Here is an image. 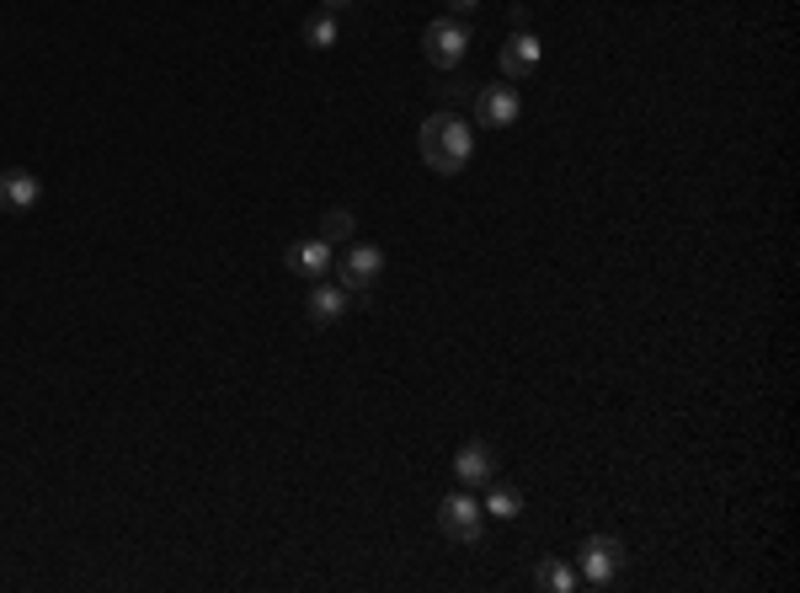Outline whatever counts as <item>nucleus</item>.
Returning a JSON list of instances; mask_svg holds the SVG:
<instances>
[{
	"mask_svg": "<svg viewBox=\"0 0 800 593\" xmlns=\"http://www.w3.org/2000/svg\"><path fill=\"white\" fill-rule=\"evenodd\" d=\"M417 150L437 177H459L475 155V129L459 113H428V124L417 134Z\"/></svg>",
	"mask_w": 800,
	"mask_h": 593,
	"instance_id": "1",
	"label": "nucleus"
},
{
	"mask_svg": "<svg viewBox=\"0 0 800 593\" xmlns=\"http://www.w3.org/2000/svg\"><path fill=\"white\" fill-rule=\"evenodd\" d=\"M437 529H443L448 540H459V545H475V540L486 534V508H481V497H475L470 487L448 492V497L437 503Z\"/></svg>",
	"mask_w": 800,
	"mask_h": 593,
	"instance_id": "2",
	"label": "nucleus"
},
{
	"mask_svg": "<svg viewBox=\"0 0 800 593\" xmlns=\"http://www.w3.org/2000/svg\"><path fill=\"white\" fill-rule=\"evenodd\" d=\"M624 567H630L624 540H614V534H593V540L582 545V567H576V578L593 583V589H614Z\"/></svg>",
	"mask_w": 800,
	"mask_h": 593,
	"instance_id": "3",
	"label": "nucleus"
},
{
	"mask_svg": "<svg viewBox=\"0 0 800 593\" xmlns=\"http://www.w3.org/2000/svg\"><path fill=\"white\" fill-rule=\"evenodd\" d=\"M422 54H428L432 70H459L465 65V54H470V27H465L459 16H437V22H428V33H422Z\"/></svg>",
	"mask_w": 800,
	"mask_h": 593,
	"instance_id": "4",
	"label": "nucleus"
},
{
	"mask_svg": "<svg viewBox=\"0 0 800 593\" xmlns=\"http://www.w3.org/2000/svg\"><path fill=\"white\" fill-rule=\"evenodd\" d=\"M379 273H384V252L379 247H347L342 257H336V278H342V289L347 294H369L373 283H379Z\"/></svg>",
	"mask_w": 800,
	"mask_h": 593,
	"instance_id": "5",
	"label": "nucleus"
},
{
	"mask_svg": "<svg viewBox=\"0 0 800 593\" xmlns=\"http://www.w3.org/2000/svg\"><path fill=\"white\" fill-rule=\"evenodd\" d=\"M539 60H545V43H539L529 27H512L507 43H501V54H496V65H501L507 80H529V75L539 70Z\"/></svg>",
	"mask_w": 800,
	"mask_h": 593,
	"instance_id": "6",
	"label": "nucleus"
},
{
	"mask_svg": "<svg viewBox=\"0 0 800 593\" xmlns=\"http://www.w3.org/2000/svg\"><path fill=\"white\" fill-rule=\"evenodd\" d=\"M475 118H481V129H512L523 118L518 86H481L475 91Z\"/></svg>",
	"mask_w": 800,
	"mask_h": 593,
	"instance_id": "7",
	"label": "nucleus"
},
{
	"mask_svg": "<svg viewBox=\"0 0 800 593\" xmlns=\"http://www.w3.org/2000/svg\"><path fill=\"white\" fill-rule=\"evenodd\" d=\"M454 476H459V487H492L496 481V450L492 444H481V439H470V444H459V455H454Z\"/></svg>",
	"mask_w": 800,
	"mask_h": 593,
	"instance_id": "8",
	"label": "nucleus"
},
{
	"mask_svg": "<svg viewBox=\"0 0 800 593\" xmlns=\"http://www.w3.org/2000/svg\"><path fill=\"white\" fill-rule=\"evenodd\" d=\"M283 263H289V273H300V278H326L336 267V247H326L320 236L315 241H294Z\"/></svg>",
	"mask_w": 800,
	"mask_h": 593,
	"instance_id": "9",
	"label": "nucleus"
},
{
	"mask_svg": "<svg viewBox=\"0 0 800 593\" xmlns=\"http://www.w3.org/2000/svg\"><path fill=\"white\" fill-rule=\"evenodd\" d=\"M347 305H353V300H347V289H342V283H315V289H309V300H305V316L315 321V327H331V321H342V316H347Z\"/></svg>",
	"mask_w": 800,
	"mask_h": 593,
	"instance_id": "10",
	"label": "nucleus"
},
{
	"mask_svg": "<svg viewBox=\"0 0 800 593\" xmlns=\"http://www.w3.org/2000/svg\"><path fill=\"white\" fill-rule=\"evenodd\" d=\"M38 198H43V182H38L33 172H22V166H16V172H0V203H5V209L27 214Z\"/></svg>",
	"mask_w": 800,
	"mask_h": 593,
	"instance_id": "11",
	"label": "nucleus"
},
{
	"mask_svg": "<svg viewBox=\"0 0 800 593\" xmlns=\"http://www.w3.org/2000/svg\"><path fill=\"white\" fill-rule=\"evenodd\" d=\"M353 230H358V214H353V209H326V214H320V241H326V247H347Z\"/></svg>",
	"mask_w": 800,
	"mask_h": 593,
	"instance_id": "12",
	"label": "nucleus"
},
{
	"mask_svg": "<svg viewBox=\"0 0 800 593\" xmlns=\"http://www.w3.org/2000/svg\"><path fill=\"white\" fill-rule=\"evenodd\" d=\"M534 583H539V589H545V593H571V589H576V583H582V578H576V572H571L566 562H539V572H534Z\"/></svg>",
	"mask_w": 800,
	"mask_h": 593,
	"instance_id": "13",
	"label": "nucleus"
},
{
	"mask_svg": "<svg viewBox=\"0 0 800 593\" xmlns=\"http://www.w3.org/2000/svg\"><path fill=\"white\" fill-rule=\"evenodd\" d=\"M481 508H486V519H518L523 514V492L518 487H492V497Z\"/></svg>",
	"mask_w": 800,
	"mask_h": 593,
	"instance_id": "14",
	"label": "nucleus"
},
{
	"mask_svg": "<svg viewBox=\"0 0 800 593\" xmlns=\"http://www.w3.org/2000/svg\"><path fill=\"white\" fill-rule=\"evenodd\" d=\"M305 43H309V49H320V54L336 43V16H331V11L309 16V22H305Z\"/></svg>",
	"mask_w": 800,
	"mask_h": 593,
	"instance_id": "15",
	"label": "nucleus"
},
{
	"mask_svg": "<svg viewBox=\"0 0 800 593\" xmlns=\"http://www.w3.org/2000/svg\"><path fill=\"white\" fill-rule=\"evenodd\" d=\"M481 0H448V11H475Z\"/></svg>",
	"mask_w": 800,
	"mask_h": 593,
	"instance_id": "16",
	"label": "nucleus"
},
{
	"mask_svg": "<svg viewBox=\"0 0 800 593\" xmlns=\"http://www.w3.org/2000/svg\"><path fill=\"white\" fill-rule=\"evenodd\" d=\"M342 5H353V0H320V11H342Z\"/></svg>",
	"mask_w": 800,
	"mask_h": 593,
	"instance_id": "17",
	"label": "nucleus"
}]
</instances>
